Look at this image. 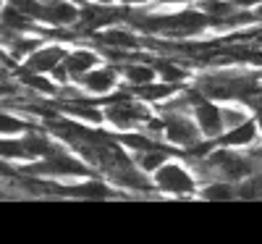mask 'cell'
Returning <instances> with one entry per match:
<instances>
[{"instance_id": "cell-17", "label": "cell", "mask_w": 262, "mask_h": 244, "mask_svg": "<svg viewBox=\"0 0 262 244\" xmlns=\"http://www.w3.org/2000/svg\"><path fill=\"white\" fill-rule=\"evenodd\" d=\"M24 145L29 150V158H45V155H50L55 147L53 139H48L45 134H39V131H29V134L24 137Z\"/></svg>"}, {"instance_id": "cell-28", "label": "cell", "mask_w": 262, "mask_h": 244, "mask_svg": "<svg viewBox=\"0 0 262 244\" xmlns=\"http://www.w3.org/2000/svg\"><path fill=\"white\" fill-rule=\"evenodd\" d=\"M29 126L24 121H13L8 113L3 116V134H13V131H27Z\"/></svg>"}, {"instance_id": "cell-16", "label": "cell", "mask_w": 262, "mask_h": 244, "mask_svg": "<svg viewBox=\"0 0 262 244\" xmlns=\"http://www.w3.org/2000/svg\"><path fill=\"white\" fill-rule=\"evenodd\" d=\"M18 76H21V84L29 87L34 92H42V95H55L58 87L53 82H48L45 76H39V71H29V69H18Z\"/></svg>"}, {"instance_id": "cell-10", "label": "cell", "mask_w": 262, "mask_h": 244, "mask_svg": "<svg viewBox=\"0 0 262 244\" xmlns=\"http://www.w3.org/2000/svg\"><path fill=\"white\" fill-rule=\"evenodd\" d=\"M55 194H66V197H81V199H100V197H111L113 189H107L102 181H81L74 187H55Z\"/></svg>"}, {"instance_id": "cell-14", "label": "cell", "mask_w": 262, "mask_h": 244, "mask_svg": "<svg viewBox=\"0 0 262 244\" xmlns=\"http://www.w3.org/2000/svg\"><path fill=\"white\" fill-rule=\"evenodd\" d=\"M179 87L173 84V82H165V84H134L131 87V95H137L139 100H165V97H170L173 92H176Z\"/></svg>"}, {"instance_id": "cell-8", "label": "cell", "mask_w": 262, "mask_h": 244, "mask_svg": "<svg viewBox=\"0 0 262 244\" xmlns=\"http://www.w3.org/2000/svg\"><path fill=\"white\" fill-rule=\"evenodd\" d=\"M194 116H196V124H200V131H202L205 137H217L223 131V126H226L223 110L215 108L207 100H200V103L194 105Z\"/></svg>"}, {"instance_id": "cell-2", "label": "cell", "mask_w": 262, "mask_h": 244, "mask_svg": "<svg viewBox=\"0 0 262 244\" xmlns=\"http://www.w3.org/2000/svg\"><path fill=\"white\" fill-rule=\"evenodd\" d=\"M105 103H107L105 118L118 129H131V126H139V124H149V118H152L142 108V103H134L128 95H118V97H111Z\"/></svg>"}, {"instance_id": "cell-6", "label": "cell", "mask_w": 262, "mask_h": 244, "mask_svg": "<svg viewBox=\"0 0 262 244\" xmlns=\"http://www.w3.org/2000/svg\"><path fill=\"white\" fill-rule=\"evenodd\" d=\"M165 121V137L173 142V145H184V147H191L196 145V131H200V124L189 121L186 116H179V113H170L163 118Z\"/></svg>"}, {"instance_id": "cell-27", "label": "cell", "mask_w": 262, "mask_h": 244, "mask_svg": "<svg viewBox=\"0 0 262 244\" xmlns=\"http://www.w3.org/2000/svg\"><path fill=\"white\" fill-rule=\"evenodd\" d=\"M223 121H226L228 129L242 126V124L247 121V113H244V110H231V108H226V110H223Z\"/></svg>"}, {"instance_id": "cell-13", "label": "cell", "mask_w": 262, "mask_h": 244, "mask_svg": "<svg viewBox=\"0 0 262 244\" xmlns=\"http://www.w3.org/2000/svg\"><path fill=\"white\" fill-rule=\"evenodd\" d=\"M254 139H257V126L252 121H244L242 126H233L231 131H226L217 142L223 147H238V145H252Z\"/></svg>"}, {"instance_id": "cell-20", "label": "cell", "mask_w": 262, "mask_h": 244, "mask_svg": "<svg viewBox=\"0 0 262 244\" xmlns=\"http://www.w3.org/2000/svg\"><path fill=\"white\" fill-rule=\"evenodd\" d=\"M200 8L215 18H226L228 24H231V18H233V3L231 0H202Z\"/></svg>"}, {"instance_id": "cell-29", "label": "cell", "mask_w": 262, "mask_h": 244, "mask_svg": "<svg viewBox=\"0 0 262 244\" xmlns=\"http://www.w3.org/2000/svg\"><path fill=\"white\" fill-rule=\"evenodd\" d=\"M233 6H244V8H249V6H262V0H231Z\"/></svg>"}, {"instance_id": "cell-21", "label": "cell", "mask_w": 262, "mask_h": 244, "mask_svg": "<svg viewBox=\"0 0 262 244\" xmlns=\"http://www.w3.org/2000/svg\"><path fill=\"white\" fill-rule=\"evenodd\" d=\"M152 66L158 69V74H163V79H165V82L179 84V82H184V79H186V71L181 69V66H176L173 60H168V58H163V60H152Z\"/></svg>"}, {"instance_id": "cell-1", "label": "cell", "mask_w": 262, "mask_h": 244, "mask_svg": "<svg viewBox=\"0 0 262 244\" xmlns=\"http://www.w3.org/2000/svg\"><path fill=\"white\" fill-rule=\"evenodd\" d=\"M207 171L217 173L226 181H244L247 176L254 171L252 160L244 155H236L231 150H215L207 155Z\"/></svg>"}, {"instance_id": "cell-4", "label": "cell", "mask_w": 262, "mask_h": 244, "mask_svg": "<svg viewBox=\"0 0 262 244\" xmlns=\"http://www.w3.org/2000/svg\"><path fill=\"white\" fill-rule=\"evenodd\" d=\"M128 8H113V6H84L79 13V27L84 32H95L102 27H111L116 21H126Z\"/></svg>"}, {"instance_id": "cell-30", "label": "cell", "mask_w": 262, "mask_h": 244, "mask_svg": "<svg viewBox=\"0 0 262 244\" xmlns=\"http://www.w3.org/2000/svg\"><path fill=\"white\" fill-rule=\"evenodd\" d=\"M254 16H257V21H262V6H257V11H254Z\"/></svg>"}, {"instance_id": "cell-26", "label": "cell", "mask_w": 262, "mask_h": 244, "mask_svg": "<svg viewBox=\"0 0 262 244\" xmlns=\"http://www.w3.org/2000/svg\"><path fill=\"white\" fill-rule=\"evenodd\" d=\"M3 158L11 160V158H29V150L24 145V139H3Z\"/></svg>"}, {"instance_id": "cell-11", "label": "cell", "mask_w": 262, "mask_h": 244, "mask_svg": "<svg viewBox=\"0 0 262 244\" xmlns=\"http://www.w3.org/2000/svg\"><path fill=\"white\" fill-rule=\"evenodd\" d=\"M63 63H66V69H69V74H71L74 79H79V76H84L86 71L95 69L97 55H95L92 50H74V53L66 55Z\"/></svg>"}, {"instance_id": "cell-9", "label": "cell", "mask_w": 262, "mask_h": 244, "mask_svg": "<svg viewBox=\"0 0 262 244\" xmlns=\"http://www.w3.org/2000/svg\"><path fill=\"white\" fill-rule=\"evenodd\" d=\"M66 53L60 45H50V48H42V50H34L29 53L27 63H24V69L29 71H39V74H45V71H53L55 66H60L66 60Z\"/></svg>"}, {"instance_id": "cell-25", "label": "cell", "mask_w": 262, "mask_h": 244, "mask_svg": "<svg viewBox=\"0 0 262 244\" xmlns=\"http://www.w3.org/2000/svg\"><path fill=\"white\" fill-rule=\"evenodd\" d=\"M121 145L134 147V150H139V152H147V150H160V145H158L155 139H147V137H139V134H126V137H121Z\"/></svg>"}, {"instance_id": "cell-3", "label": "cell", "mask_w": 262, "mask_h": 244, "mask_svg": "<svg viewBox=\"0 0 262 244\" xmlns=\"http://www.w3.org/2000/svg\"><path fill=\"white\" fill-rule=\"evenodd\" d=\"M24 173H29V176H34V173H39V176H86L90 168H86L81 160L71 158V155H66L60 150H53L39 163L27 166Z\"/></svg>"}, {"instance_id": "cell-7", "label": "cell", "mask_w": 262, "mask_h": 244, "mask_svg": "<svg viewBox=\"0 0 262 244\" xmlns=\"http://www.w3.org/2000/svg\"><path fill=\"white\" fill-rule=\"evenodd\" d=\"M79 13L81 11L74 8L71 3H66V0H48V3H42L39 21H45L50 27H69L79 21Z\"/></svg>"}, {"instance_id": "cell-23", "label": "cell", "mask_w": 262, "mask_h": 244, "mask_svg": "<svg viewBox=\"0 0 262 244\" xmlns=\"http://www.w3.org/2000/svg\"><path fill=\"white\" fill-rule=\"evenodd\" d=\"M168 160V152L160 147V150H147L139 155V168L142 171H158L160 166H165Z\"/></svg>"}, {"instance_id": "cell-22", "label": "cell", "mask_w": 262, "mask_h": 244, "mask_svg": "<svg viewBox=\"0 0 262 244\" xmlns=\"http://www.w3.org/2000/svg\"><path fill=\"white\" fill-rule=\"evenodd\" d=\"M155 66H126L123 69V74H126V79L131 82V84H149L152 79H155Z\"/></svg>"}, {"instance_id": "cell-31", "label": "cell", "mask_w": 262, "mask_h": 244, "mask_svg": "<svg viewBox=\"0 0 262 244\" xmlns=\"http://www.w3.org/2000/svg\"><path fill=\"white\" fill-rule=\"evenodd\" d=\"M102 3H111V0H102Z\"/></svg>"}, {"instance_id": "cell-24", "label": "cell", "mask_w": 262, "mask_h": 244, "mask_svg": "<svg viewBox=\"0 0 262 244\" xmlns=\"http://www.w3.org/2000/svg\"><path fill=\"white\" fill-rule=\"evenodd\" d=\"M238 192L223 179V181H215V184H210V187H205L202 189V197H207V199H231V197H236Z\"/></svg>"}, {"instance_id": "cell-5", "label": "cell", "mask_w": 262, "mask_h": 244, "mask_svg": "<svg viewBox=\"0 0 262 244\" xmlns=\"http://www.w3.org/2000/svg\"><path fill=\"white\" fill-rule=\"evenodd\" d=\"M155 184L163 192H173V194H191L194 192V179L176 163H165L155 171Z\"/></svg>"}, {"instance_id": "cell-15", "label": "cell", "mask_w": 262, "mask_h": 244, "mask_svg": "<svg viewBox=\"0 0 262 244\" xmlns=\"http://www.w3.org/2000/svg\"><path fill=\"white\" fill-rule=\"evenodd\" d=\"M97 42H102V45H107V48H118V50H134V48L142 45V42H139L134 34H131V32H126V29L105 32V34L97 37Z\"/></svg>"}, {"instance_id": "cell-12", "label": "cell", "mask_w": 262, "mask_h": 244, "mask_svg": "<svg viewBox=\"0 0 262 244\" xmlns=\"http://www.w3.org/2000/svg\"><path fill=\"white\" fill-rule=\"evenodd\" d=\"M79 82L86 87L90 92H107L116 87V71L113 69H100V71H86L79 76Z\"/></svg>"}, {"instance_id": "cell-18", "label": "cell", "mask_w": 262, "mask_h": 244, "mask_svg": "<svg viewBox=\"0 0 262 244\" xmlns=\"http://www.w3.org/2000/svg\"><path fill=\"white\" fill-rule=\"evenodd\" d=\"M3 27L8 32H24V29L32 27V16H27L24 11H18L16 6L8 3L6 11H3Z\"/></svg>"}, {"instance_id": "cell-19", "label": "cell", "mask_w": 262, "mask_h": 244, "mask_svg": "<svg viewBox=\"0 0 262 244\" xmlns=\"http://www.w3.org/2000/svg\"><path fill=\"white\" fill-rule=\"evenodd\" d=\"M63 110H69L71 116H79V118L92 121V124L102 121V113H100V110H97V108H92L90 103H81V100H71V103H66V105H63Z\"/></svg>"}]
</instances>
